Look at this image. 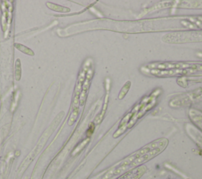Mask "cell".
Here are the masks:
<instances>
[{
    "mask_svg": "<svg viewBox=\"0 0 202 179\" xmlns=\"http://www.w3.org/2000/svg\"><path fill=\"white\" fill-rule=\"evenodd\" d=\"M48 6L49 8H50V9H52V10H56V11H61V12H63V11H64L63 10H65L66 11H69V9H67V8H64L63 6H56L55 4H53V3H50V5H49L48 3Z\"/></svg>",
    "mask_w": 202,
    "mask_h": 179,
    "instance_id": "5",
    "label": "cell"
},
{
    "mask_svg": "<svg viewBox=\"0 0 202 179\" xmlns=\"http://www.w3.org/2000/svg\"><path fill=\"white\" fill-rule=\"evenodd\" d=\"M147 167L144 166H140L133 169L132 170L127 172L123 176H121L118 179H139L146 172Z\"/></svg>",
    "mask_w": 202,
    "mask_h": 179,
    "instance_id": "3",
    "label": "cell"
},
{
    "mask_svg": "<svg viewBox=\"0 0 202 179\" xmlns=\"http://www.w3.org/2000/svg\"><path fill=\"white\" fill-rule=\"evenodd\" d=\"M93 130H94V126H90L89 129H88V131H87V135L88 136L91 135L92 133H93Z\"/></svg>",
    "mask_w": 202,
    "mask_h": 179,
    "instance_id": "6",
    "label": "cell"
},
{
    "mask_svg": "<svg viewBox=\"0 0 202 179\" xmlns=\"http://www.w3.org/2000/svg\"><path fill=\"white\" fill-rule=\"evenodd\" d=\"M62 115H63V113H61L60 114H58V116L56 118V119L52 121V123L50 124V126L46 129V131L43 133V134L40 137V140H39L38 144H36L33 150L29 153V155L25 159V160L23 161L22 165H21V167H19V170H19L20 172H22L23 170L25 169V168L29 166V163L35 159V157H36V155L40 152V151L43 149V146H44V144H45L46 142H47V140H48V139L49 138V137L52 134L54 130L56 129V127L58 126V125L59 124V122H60L61 119H62V118H61Z\"/></svg>",
    "mask_w": 202,
    "mask_h": 179,
    "instance_id": "2",
    "label": "cell"
},
{
    "mask_svg": "<svg viewBox=\"0 0 202 179\" xmlns=\"http://www.w3.org/2000/svg\"><path fill=\"white\" fill-rule=\"evenodd\" d=\"M89 139H87V140H84L83 142H82L81 144H80L79 145H77L76 148H75V149L74 150V152H72V155H76V154H77V153L79 152L80 151L82 150V148H84V146L86 145V144L88 142H89Z\"/></svg>",
    "mask_w": 202,
    "mask_h": 179,
    "instance_id": "4",
    "label": "cell"
},
{
    "mask_svg": "<svg viewBox=\"0 0 202 179\" xmlns=\"http://www.w3.org/2000/svg\"><path fill=\"white\" fill-rule=\"evenodd\" d=\"M168 144V140L162 138L144 146L141 149L133 153L132 155L121 161L111 169L107 172L102 179H113V178L120 175L129 170L134 169V167L153 159L161 153Z\"/></svg>",
    "mask_w": 202,
    "mask_h": 179,
    "instance_id": "1",
    "label": "cell"
}]
</instances>
